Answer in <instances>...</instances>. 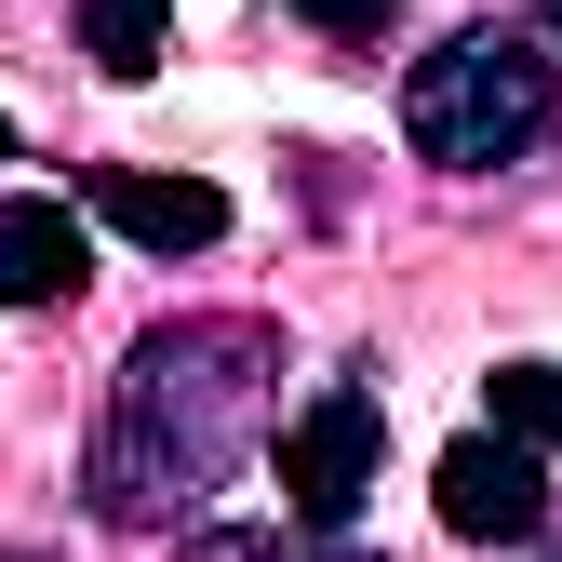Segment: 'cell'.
I'll return each instance as SVG.
<instances>
[{
	"instance_id": "cell-12",
	"label": "cell",
	"mask_w": 562,
	"mask_h": 562,
	"mask_svg": "<svg viewBox=\"0 0 562 562\" xmlns=\"http://www.w3.org/2000/svg\"><path fill=\"white\" fill-rule=\"evenodd\" d=\"M0 161H14V121H0Z\"/></svg>"
},
{
	"instance_id": "cell-7",
	"label": "cell",
	"mask_w": 562,
	"mask_h": 562,
	"mask_svg": "<svg viewBox=\"0 0 562 562\" xmlns=\"http://www.w3.org/2000/svg\"><path fill=\"white\" fill-rule=\"evenodd\" d=\"M175 562H389V549H362L348 522H188Z\"/></svg>"
},
{
	"instance_id": "cell-8",
	"label": "cell",
	"mask_w": 562,
	"mask_h": 562,
	"mask_svg": "<svg viewBox=\"0 0 562 562\" xmlns=\"http://www.w3.org/2000/svg\"><path fill=\"white\" fill-rule=\"evenodd\" d=\"M81 54L108 67V81H148V67L175 54V0H81Z\"/></svg>"
},
{
	"instance_id": "cell-4",
	"label": "cell",
	"mask_w": 562,
	"mask_h": 562,
	"mask_svg": "<svg viewBox=\"0 0 562 562\" xmlns=\"http://www.w3.org/2000/svg\"><path fill=\"white\" fill-rule=\"evenodd\" d=\"M429 509H442V536H469V549H522V536L549 522V456L509 442V429H469V442H442V469H429Z\"/></svg>"
},
{
	"instance_id": "cell-13",
	"label": "cell",
	"mask_w": 562,
	"mask_h": 562,
	"mask_svg": "<svg viewBox=\"0 0 562 562\" xmlns=\"http://www.w3.org/2000/svg\"><path fill=\"white\" fill-rule=\"evenodd\" d=\"M536 14H549V27H562V0H536Z\"/></svg>"
},
{
	"instance_id": "cell-9",
	"label": "cell",
	"mask_w": 562,
	"mask_h": 562,
	"mask_svg": "<svg viewBox=\"0 0 562 562\" xmlns=\"http://www.w3.org/2000/svg\"><path fill=\"white\" fill-rule=\"evenodd\" d=\"M482 429L562 456V362H496V375H482Z\"/></svg>"
},
{
	"instance_id": "cell-6",
	"label": "cell",
	"mask_w": 562,
	"mask_h": 562,
	"mask_svg": "<svg viewBox=\"0 0 562 562\" xmlns=\"http://www.w3.org/2000/svg\"><path fill=\"white\" fill-rule=\"evenodd\" d=\"M81 281H94V228L67 201L14 188L0 201V308H81Z\"/></svg>"
},
{
	"instance_id": "cell-5",
	"label": "cell",
	"mask_w": 562,
	"mask_h": 562,
	"mask_svg": "<svg viewBox=\"0 0 562 562\" xmlns=\"http://www.w3.org/2000/svg\"><path fill=\"white\" fill-rule=\"evenodd\" d=\"M81 201L121 228V241H148L161 268L175 255H215L228 241V188L215 175H161V161H108V175H81Z\"/></svg>"
},
{
	"instance_id": "cell-10",
	"label": "cell",
	"mask_w": 562,
	"mask_h": 562,
	"mask_svg": "<svg viewBox=\"0 0 562 562\" xmlns=\"http://www.w3.org/2000/svg\"><path fill=\"white\" fill-rule=\"evenodd\" d=\"M295 27H322V41H389V14L402 0H281Z\"/></svg>"
},
{
	"instance_id": "cell-11",
	"label": "cell",
	"mask_w": 562,
	"mask_h": 562,
	"mask_svg": "<svg viewBox=\"0 0 562 562\" xmlns=\"http://www.w3.org/2000/svg\"><path fill=\"white\" fill-rule=\"evenodd\" d=\"M509 562H562V522H536V536H522V549H509Z\"/></svg>"
},
{
	"instance_id": "cell-14",
	"label": "cell",
	"mask_w": 562,
	"mask_h": 562,
	"mask_svg": "<svg viewBox=\"0 0 562 562\" xmlns=\"http://www.w3.org/2000/svg\"><path fill=\"white\" fill-rule=\"evenodd\" d=\"M0 562H27V549H0Z\"/></svg>"
},
{
	"instance_id": "cell-1",
	"label": "cell",
	"mask_w": 562,
	"mask_h": 562,
	"mask_svg": "<svg viewBox=\"0 0 562 562\" xmlns=\"http://www.w3.org/2000/svg\"><path fill=\"white\" fill-rule=\"evenodd\" d=\"M281 429V322L255 308H175L121 348L81 442V509L108 536H188L228 496V469Z\"/></svg>"
},
{
	"instance_id": "cell-2",
	"label": "cell",
	"mask_w": 562,
	"mask_h": 562,
	"mask_svg": "<svg viewBox=\"0 0 562 562\" xmlns=\"http://www.w3.org/2000/svg\"><path fill=\"white\" fill-rule=\"evenodd\" d=\"M549 121H562V67L522 27H456L402 67V148L429 175H509Z\"/></svg>"
},
{
	"instance_id": "cell-3",
	"label": "cell",
	"mask_w": 562,
	"mask_h": 562,
	"mask_svg": "<svg viewBox=\"0 0 562 562\" xmlns=\"http://www.w3.org/2000/svg\"><path fill=\"white\" fill-rule=\"evenodd\" d=\"M375 469H389V402H375V375H335L295 429H281V509L295 522H362Z\"/></svg>"
}]
</instances>
